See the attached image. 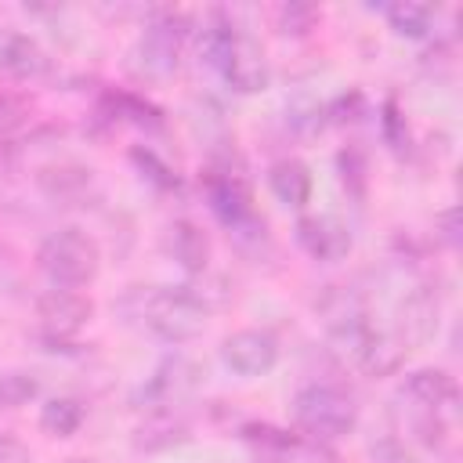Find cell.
<instances>
[{
  "label": "cell",
  "mask_w": 463,
  "mask_h": 463,
  "mask_svg": "<svg viewBox=\"0 0 463 463\" xmlns=\"http://www.w3.org/2000/svg\"><path fill=\"white\" fill-rule=\"evenodd\" d=\"M0 463H33V452L22 438L14 434H0Z\"/></svg>",
  "instance_id": "cell-25"
},
{
  "label": "cell",
  "mask_w": 463,
  "mask_h": 463,
  "mask_svg": "<svg viewBox=\"0 0 463 463\" xmlns=\"http://www.w3.org/2000/svg\"><path fill=\"white\" fill-rule=\"evenodd\" d=\"M184 438H188V423L181 416H174L170 409H159L134 430V449L137 452H163Z\"/></svg>",
  "instance_id": "cell-16"
},
{
  "label": "cell",
  "mask_w": 463,
  "mask_h": 463,
  "mask_svg": "<svg viewBox=\"0 0 463 463\" xmlns=\"http://www.w3.org/2000/svg\"><path fill=\"white\" fill-rule=\"evenodd\" d=\"M40 394V380L25 369H4L0 373V409H18Z\"/></svg>",
  "instance_id": "cell-22"
},
{
  "label": "cell",
  "mask_w": 463,
  "mask_h": 463,
  "mask_svg": "<svg viewBox=\"0 0 463 463\" xmlns=\"http://www.w3.org/2000/svg\"><path fill=\"white\" fill-rule=\"evenodd\" d=\"M340 177H344V184H347V181H358V192H362V177H365V163H362V156H358L354 148H347V152H340Z\"/></svg>",
  "instance_id": "cell-26"
},
{
  "label": "cell",
  "mask_w": 463,
  "mask_h": 463,
  "mask_svg": "<svg viewBox=\"0 0 463 463\" xmlns=\"http://www.w3.org/2000/svg\"><path fill=\"white\" fill-rule=\"evenodd\" d=\"M297 242L315 260H344L351 253V232L329 213H307L297 221Z\"/></svg>",
  "instance_id": "cell-7"
},
{
  "label": "cell",
  "mask_w": 463,
  "mask_h": 463,
  "mask_svg": "<svg viewBox=\"0 0 463 463\" xmlns=\"http://www.w3.org/2000/svg\"><path fill=\"white\" fill-rule=\"evenodd\" d=\"M130 159H134V163L141 166V174H145L148 181H156L159 188H177V174H174L156 152H148V148H134Z\"/></svg>",
  "instance_id": "cell-23"
},
{
  "label": "cell",
  "mask_w": 463,
  "mask_h": 463,
  "mask_svg": "<svg viewBox=\"0 0 463 463\" xmlns=\"http://www.w3.org/2000/svg\"><path fill=\"white\" fill-rule=\"evenodd\" d=\"M65 463H98V459H65Z\"/></svg>",
  "instance_id": "cell-28"
},
{
  "label": "cell",
  "mask_w": 463,
  "mask_h": 463,
  "mask_svg": "<svg viewBox=\"0 0 463 463\" xmlns=\"http://www.w3.org/2000/svg\"><path fill=\"white\" fill-rule=\"evenodd\" d=\"M163 246H166V253H170L184 271H192V275L206 271L210 239H206V232H203L199 224H192V221H174V224L166 228V235H163Z\"/></svg>",
  "instance_id": "cell-13"
},
{
  "label": "cell",
  "mask_w": 463,
  "mask_h": 463,
  "mask_svg": "<svg viewBox=\"0 0 463 463\" xmlns=\"http://www.w3.org/2000/svg\"><path fill=\"white\" fill-rule=\"evenodd\" d=\"M235 40H239V33H235L232 18H228L224 11H213V14H210V22H206V29H203L199 58H203L206 65H213V69L221 72V65H224V58L232 54Z\"/></svg>",
  "instance_id": "cell-18"
},
{
  "label": "cell",
  "mask_w": 463,
  "mask_h": 463,
  "mask_svg": "<svg viewBox=\"0 0 463 463\" xmlns=\"http://www.w3.org/2000/svg\"><path fill=\"white\" fill-rule=\"evenodd\" d=\"M36 264L54 286L80 289L98 275L101 250L83 228H58V232L43 235V242L36 250Z\"/></svg>",
  "instance_id": "cell-2"
},
{
  "label": "cell",
  "mask_w": 463,
  "mask_h": 463,
  "mask_svg": "<svg viewBox=\"0 0 463 463\" xmlns=\"http://www.w3.org/2000/svg\"><path fill=\"white\" fill-rule=\"evenodd\" d=\"M268 184L286 206H304L311 199V170L300 159H279L268 170Z\"/></svg>",
  "instance_id": "cell-17"
},
{
  "label": "cell",
  "mask_w": 463,
  "mask_h": 463,
  "mask_svg": "<svg viewBox=\"0 0 463 463\" xmlns=\"http://www.w3.org/2000/svg\"><path fill=\"white\" fill-rule=\"evenodd\" d=\"M221 362H224L235 376L253 380V376H264V373L275 369V362H279V344H275V336L264 333V329H239V333L224 336V344H221Z\"/></svg>",
  "instance_id": "cell-6"
},
{
  "label": "cell",
  "mask_w": 463,
  "mask_h": 463,
  "mask_svg": "<svg viewBox=\"0 0 463 463\" xmlns=\"http://www.w3.org/2000/svg\"><path fill=\"white\" fill-rule=\"evenodd\" d=\"M90 311H94V304L83 293H76V289L54 286V289L36 297V315L43 318V326L51 333H76L90 318Z\"/></svg>",
  "instance_id": "cell-8"
},
{
  "label": "cell",
  "mask_w": 463,
  "mask_h": 463,
  "mask_svg": "<svg viewBox=\"0 0 463 463\" xmlns=\"http://www.w3.org/2000/svg\"><path fill=\"white\" fill-rule=\"evenodd\" d=\"M438 326V297L430 289H420L412 293L405 304H402V329L409 340H427Z\"/></svg>",
  "instance_id": "cell-19"
},
{
  "label": "cell",
  "mask_w": 463,
  "mask_h": 463,
  "mask_svg": "<svg viewBox=\"0 0 463 463\" xmlns=\"http://www.w3.org/2000/svg\"><path fill=\"white\" fill-rule=\"evenodd\" d=\"M188 22L181 18V14H174V11H159L148 25H145V33H141V40H137V47H134V69L141 72V76H148V80H166L174 69H177V54H181V40H184V29Z\"/></svg>",
  "instance_id": "cell-5"
},
{
  "label": "cell",
  "mask_w": 463,
  "mask_h": 463,
  "mask_svg": "<svg viewBox=\"0 0 463 463\" xmlns=\"http://www.w3.org/2000/svg\"><path fill=\"white\" fill-rule=\"evenodd\" d=\"M206 192H210V206H213V213H217V217L228 224V232H232V228H239L242 221H250V217H253L250 192H246V184H242L235 174H228V170L210 174Z\"/></svg>",
  "instance_id": "cell-11"
},
{
  "label": "cell",
  "mask_w": 463,
  "mask_h": 463,
  "mask_svg": "<svg viewBox=\"0 0 463 463\" xmlns=\"http://www.w3.org/2000/svg\"><path fill=\"white\" fill-rule=\"evenodd\" d=\"M192 383H195V365L184 362V358H166V362L148 376V383L141 387V394H145V402H152V405H170V402H174L177 394H184Z\"/></svg>",
  "instance_id": "cell-14"
},
{
  "label": "cell",
  "mask_w": 463,
  "mask_h": 463,
  "mask_svg": "<svg viewBox=\"0 0 463 463\" xmlns=\"http://www.w3.org/2000/svg\"><path fill=\"white\" fill-rule=\"evenodd\" d=\"M36 184L47 199L54 203H83L94 188V177L87 166H76V163H51L36 174Z\"/></svg>",
  "instance_id": "cell-12"
},
{
  "label": "cell",
  "mask_w": 463,
  "mask_h": 463,
  "mask_svg": "<svg viewBox=\"0 0 463 463\" xmlns=\"http://www.w3.org/2000/svg\"><path fill=\"white\" fill-rule=\"evenodd\" d=\"M221 76H224L235 90H242V94L264 90V87H268V61H264V51H260L250 36L239 33L232 54H228L224 65H221Z\"/></svg>",
  "instance_id": "cell-10"
},
{
  "label": "cell",
  "mask_w": 463,
  "mask_h": 463,
  "mask_svg": "<svg viewBox=\"0 0 463 463\" xmlns=\"http://www.w3.org/2000/svg\"><path fill=\"white\" fill-rule=\"evenodd\" d=\"M311 22H315V11H311V7H300V4L279 7V25H282V33H307Z\"/></svg>",
  "instance_id": "cell-24"
},
{
  "label": "cell",
  "mask_w": 463,
  "mask_h": 463,
  "mask_svg": "<svg viewBox=\"0 0 463 463\" xmlns=\"http://www.w3.org/2000/svg\"><path fill=\"white\" fill-rule=\"evenodd\" d=\"M80 423H83V405L76 398H51L40 412V427L51 438H69L80 430Z\"/></svg>",
  "instance_id": "cell-21"
},
{
  "label": "cell",
  "mask_w": 463,
  "mask_h": 463,
  "mask_svg": "<svg viewBox=\"0 0 463 463\" xmlns=\"http://www.w3.org/2000/svg\"><path fill=\"white\" fill-rule=\"evenodd\" d=\"M293 420L311 438H340L354 427L358 409L351 394H344L333 383H307L293 394Z\"/></svg>",
  "instance_id": "cell-3"
},
{
  "label": "cell",
  "mask_w": 463,
  "mask_h": 463,
  "mask_svg": "<svg viewBox=\"0 0 463 463\" xmlns=\"http://www.w3.org/2000/svg\"><path fill=\"white\" fill-rule=\"evenodd\" d=\"M322 315V326L329 333L333 344H340L344 351H351L354 358L362 354V347L369 344L373 329H369V311H365V297L351 286H329L322 293V300L315 304Z\"/></svg>",
  "instance_id": "cell-4"
},
{
  "label": "cell",
  "mask_w": 463,
  "mask_h": 463,
  "mask_svg": "<svg viewBox=\"0 0 463 463\" xmlns=\"http://www.w3.org/2000/svg\"><path fill=\"white\" fill-rule=\"evenodd\" d=\"M387 22L398 36H409V40H420L430 33L434 25V11L427 4H412V0H402V4H391L387 7Z\"/></svg>",
  "instance_id": "cell-20"
},
{
  "label": "cell",
  "mask_w": 463,
  "mask_h": 463,
  "mask_svg": "<svg viewBox=\"0 0 463 463\" xmlns=\"http://www.w3.org/2000/svg\"><path fill=\"white\" fill-rule=\"evenodd\" d=\"M116 315L166 344L195 340L206 326V304L188 286H127L116 300Z\"/></svg>",
  "instance_id": "cell-1"
},
{
  "label": "cell",
  "mask_w": 463,
  "mask_h": 463,
  "mask_svg": "<svg viewBox=\"0 0 463 463\" xmlns=\"http://www.w3.org/2000/svg\"><path fill=\"white\" fill-rule=\"evenodd\" d=\"M438 221L445 224V232H441V239H445L449 246H456V239H459V235H456V210H445V213H441Z\"/></svg>",
  "instance_id": "cell-27"
},
{
  "label": "cell",
  "mask_w": 463,
  "mask_h": 463,
  "mask_svg": "<svg viewBox=\"0 0 463 463\" xmlns=\"http://www.w3.org/2000/svg\"><path fill=\"white\" fill-rule=\"evenodd\" d=\"M47 69H51V58L33 36L14 33V29L0 33V72L14 80H40L47 76Z\"/></svg>",
  "instance_id": "cell-9"
},
{
  "label": "cell",
  "mask_w": 463,
  "mask_h": 463,
  "mask_svg": "<svg viewBox=\"0 0 463 463\" xmlns=\"http://www.w3.org/2000/svg\"><path fill=\"white\" fill-rule=\"evenodd\" d=\"M405 394H409L416 405H423V409H430V412H441L445 405L456 402V380H452L445 369H416V373H409V380H405Z\"/></svg>",
  "instance_id": "cell-15"
}]
</instances>
